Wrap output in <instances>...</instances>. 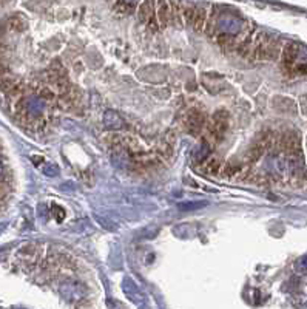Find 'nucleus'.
I'll return each mask as SVG.
<instances>
[{
    "instance_id": "nucleus-5",
    "label": "nucleus",
    "mask_w": 307,
    "mask_h": 309,
    "mask_svg": "<svg viewBox=\"0 0 307 309\" xmlns=\"http://www.w3.org/2000/svg\"><path fill=\"white\" fill-rule=\"evenodd\" d=\"M155 17V7H153V0H142L138 8V19L141 23L150 22Z\"/></svg>"
},
{
    "instance_id": "nucleus-2",
    "label": "nucleus",
    "mask_w": 307,
    "mask_h": 309,
    "mask_svg": "<svg viewBox=\"0 0 307 309\" xmlns=\"http://www.w3.org/2000/svg\"><path fill=\"white\" fill-rule=\"evenodd\" d=\"M206 122V116L201 110H191L187 114V127L191 133H198Z\"/></svg>"
},
{
    "instance_id": "nucleus-8",
    "label": "nucleus",
    "mask_w": 307,
    "mask_h": 309,
    "mask_svg": "<svg viewBox=\"0 0 307 309\" xmlns=\"http://www.w3.org/2000/svg\"><path fill=\"white\" fill-rule=\"evenodd\" d=\"M206 20H207V11L204 8H196V13H195V19H193V25L196 31H202L204 26H206Z\"/></svg>"
},
{
    "instance_id": "nucleus-12",
    "label": "nucleus",
    "mask_w": 307,
    "mask_h": 309,
    "mask_svg": "<svg viewBox=\"0 0 307 309\" xmlns=\"http://www.w3.org/2000/svg\"><path fill=\"white\" fill-rule=\"evenodd\" d=\"M206 204H185V206H181V209H198V207H202Z\"/></svg>"
},
{
    "instance_id": "nucleus-3",
    "label": "nucleus",
    "mask_w": 307,
    "mask_h": 309,
    "mask_svg": "<svg viewBox=\"0 0 307 309\" xmlns=\"http://www.w3.org/2000/svg\"><path fill=\"white\" fill-rule=\"evenodd\" d=\"M301 51H299V47L296 44H287L284 47V51H283V64L287 70H293L295 64L298 62V57H299Z\"/></svg>"
},
{
    "instance_id": "nucleus-13",
    "label": "nucleus",
    "mask_w": 307,
    "mask_h": 309,
    "mask_svg": "<svg viewBox=\"0 0 307 309\" xmlns=\"http://www.w3.org/2000/svg\"><path fill=\"white\" fill-rule=\"evenodd\" d=\"M5 71H7V68H5V65L0 62V77H2L4 74H5Z\"/></svg>"
},
{
    "instance_id": "nucleus-11",
    "label": "nucleus",
    "mask_w": 307,
    "mask_h": 309,
    "mask_svg": "<svg viewBox=\"0 0 307 309\" xmlns=\"http://www.w3.org/2000/svg\"><path fill=\"white\" fill-rule=\"evenodd\" d=\"M206 170L209 173H212V175H218L219 170H221V163L216 158H212V160H209V163L206 166Z\"/></svg>"
},
{
    "instance_id": "nucleus-4",
    "label": "nucleus",
    "mask_w": 307,
    "mask_h": 309,
    "mask_svg": "<svg viewBox=\"0 0 307 309\" xmlns=\"http://www.w3.org/2000/svg\"><path fill=\"white\" fill-rule=\"evenodd\" d=\"M281 147L289 154H298L299 153V138L295 133H286L281 138Z\"/></svg>"
},
{
    "instance_id": "nucleus-1",
    "label": "nucleus",
    "mask_w": 307,
    "mask_h": 309,
    "mask_svg": "<svg viewBox=\"0 0 307 309\" xmlns=\"http://www.w3.org/2000/svg\"><path fill=\"white\" fill-rule=\"evenodd\" d=\"M227 126H228V116H227V111H216L213 114V121H212V127H210V132L218 138L221 139L227 130Z\"/></svg>"
},
{
    "instance_id": "nucleus-10",
    "label": "nucleus",
    "mask_w": 307,
    "mask_h": 309,
    "mask_svg": "<svg viewBox=\"0 0 307 309\" xmlns=\"http://www.w3.org/2000/svg\"><path fill=\"white\" fill-rule=\"evenodd\" d=\"M110 114H111V122H105V126L108 127V129H122L124 126H125V122H124V119L121 118V116L116 113V111H110Z\"/></svg>"
},
{
    "instance_id": "nucleus-7",
    "label": "nucleus",
    "mask_w": 307,
    "mask_h": 309,
    "mask_svg": "<svg viewBox=\"0 0 307 309\" xmlns=\"http://www.w3.org/2000/svg\"><path fill=\"white\" fill-rule=\"evenodd\" d=\"M138 7V0H116L114 10L121 14H133Z\"/></svg>"
},
{
    "instance_id": "nucleus-6",
    "label": "nucleus",
    "mask_w": 307,
    "mask_h": 309,
    "mask_svg": "<svg viewBox=\"0 0 307 309\" xmlns=\"http://www.w3.org/2000/svg\"><path fill=\"white\" fill-rule=\"evenodd\" d=\"M158 20L162 28H165L170 22V2L168 0H158Z\"/></svg>"
},
{
    "instance_id": "nucleus-9",
    "label": "nucleus",
    "mask_w": 307,
    "mask_h": 309,
    "mask_svg": "<svg viewBox=\"0 0 307 309\" xmlns=\"http://www.w3.org/2000/svg\"><path fill=\"white\" fill-rule=\"evenodd\" d=\"M8 25H10V28L14 29V31H23L25 26H26V22H25V19H23L22 16H13V17L10 19Z\"/></svg>"
},
{
    "instance_id": "nucleus-14",
    "label": "nucleus",
    "mask_w": 307,
    "mask_h": 309,
    "mask_svg": "<svg viewBox=\"0 0 307 309\" xmlns=\"http://www.w3.org/2000/svg\"><path fill=\"white\" fill-rule=\"evenodd\" d=\"M4 178V166H2V163H0V179Z\"/></svg>"
}]
</instances>
